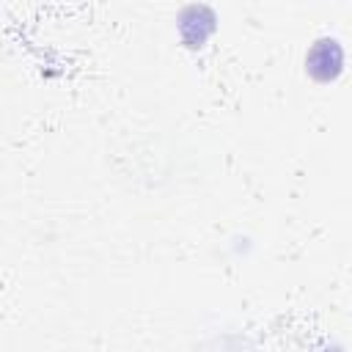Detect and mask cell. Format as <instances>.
I'll return each instance as SVG.
<instances>
[{"label": "cell", "instance_id": "6da1fadb", "mask_svg": "<svg viewBox=\"0 0 352 352\" xmlns=\"http://www.w3.org/2000/svg\"><path fill=\"white\" fill-rule=\"evenodd\" d=\"M341 72H344V47L330 36L316 38L305 52V74L314 82L324 85V82L338 80Z\"/></svg>", "mask_w": 352, "mask_h": 352}, {"label": "cell", "instance_id": "7a4b0ae2", "mask_svg": "<svg viewBox=\"0 0 352 352\" xmlns=\"http://www.w3.org/2000/svg\"><path fill=\"white\" fill-rule=\"evenodd\" d=\"M179 33L187 47H201L214 33V14L206 6H187L179 16Z\"/></svg>", "mask_w": 352, "mask_h": 352}]
</instances>
